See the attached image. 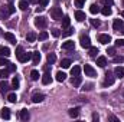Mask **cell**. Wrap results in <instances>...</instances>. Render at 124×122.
I'll use <instances>...</instances> for the list:
<instances>
[{
    "instance_id": "1",
    "label": "cell",
    "mask_w": 124,
    "mask_h": 122,
    "mask_svg": "<svg viewBox=\"0 0 124 122\" xmlns=\"http://www.w3.org/2000/svg\"><path fill=\"white\" fill-rule=\"evenodd\" d=\"M16 56H17L19 62H22V63H25V62H28V61L32 59V53H26L22 46H17V49H16Z\"/></svg>"
},
{
    "instance_id": "2",
    "label": "cell",
    "mask_w": 124,
    "mask_h": 122,
    "mask_svg": "<svg viewBox=\"0 0 124 122\" xmlns=\"http://www.w3.org/2000/svg\"><path fill=\"white\" fill-rule=\"evenodd\" d=\"M51 17H52L54 20L62 19V10L59 7H52V9H51Z\"/></svg>"
},
{
    "instance_id": "3",
    "label": "cell",
    "mask_w": 124,
    "mask_h": 122,
    "mask_svg": "<svg viewBox=\"0 0 124 122\" xmlns=\"http://www.w3.org/2000/svg\"><path fill=\"white\" fill-rule=\"evenodd\" d=\"M116 81V76L111 73V72H107L105 73V79H104V86H111Z\"/></svg>"
},
{
    "instance_id": "4",
    "label": "cell",
    "mask_w": 124,
    "mask_h": 122,
    "mask_svg": "<svg viewBox=\"0 0 124 122\" xmlns=\"http://www.w3.org/2000/svg\"><path fill=\"white\" fill-rule=\"evenodd\" d=\"M35 26H36V27H40V29L46 27V17H43V16H38V17L35 19Z\"/></svg>"
},
{
    "instance_id": "5",
    "label": "cell",
    "mask_w": 124,
    "mask_h": 122,
    "mask_svg": "<svg viewBox=\"0 0 124 122\" xmlns=\"http://www.w3.org/2000/svg\"><path fill=\"white\" fill-rule=\"evenodd\" d=\"M79 42H81V46H82L84 49H90V47H91V39H90L88 36H81Z\"/></svg>"
},
{
    "instance_id": "6",
    "label": "cell",
    "mask_w": 124,
    "mask_h": 122,
    "mask_svg": "<svg viewBox=\"0 0 124 122\" xmlns=\"http://www.w3.org/2000/svg\"><path fill=\"white\" fill-rule=\"evenodd\" d=\"M84 72H85L87 76H91V78H95L97 76V72H95V69H94L91 65H85L84 66Z\"/></svg>"
},
{
    "instance_id": "7",
    "label": "cell",
    "mask_w": 124,
    "mask_h": 122,
    "mask_svg": "<svg viewBox=\"0 0 124 122\" xmlns=\"http://www.w3.org/2000/svg\"><path fill=\"white\" fill-rule=\"evenodd\" d=\"M98 42L102 43V45H108L111 42V36L110 34H100L98 36Z\"/></svg>"
},
{
    "instance_id": "8",
    "label": "cell",
    "mask_w": 124,
    "mask_h": 122,
    "mask_svg": "<svg viewBox=\"0 0 124 122\" xmlns=\"http://www.w3.org/2000/svg\"><path fill=\"white\" fill-rule=\"evenodd\" d=\"M9 14H10V12H9V9H7V6H3V7H0V19H7L9 17Z\"/></svg>"
},
{
    "instance_id": "9",
    "label": "cell",
    "mask_w": 124,
    "mask_h": 122,
    "mask_svg": "<svg viewBox=\"0 0 124 122\" xmlns=\"http://www.w3.org/2000/svg\"><path fill=\"white\" fill-rule=\"evenodd\" d=\"M4 39H6L7 42H10V43H13V45H16V36H15L13 33H10V32H7V33H4Z\"/></svg>"
},
{
    "instance_id": "10",
    "label": "cell",
    "mask_w": 124,
    "mask_h": 122,
    "mask_svg": "<svg viewBox=\"0 0 124 122\" xmlns=\"http://www.w3.org/2000/svg\"><path fill=\"white\" fill-rule=\"evenodd\" d=\"M51 82H52L51 73H49V72H45V73H43V76H42V83H43V85H49Z\"/></svg>"
},
{
    "instance_id": "11",
    "label": "cell",
    "mask_w": 124,
    "mask_h": 122,
    "mask_svg": "<svg viewBox=\"0 0 124 122\" xmlns=\"http://www.w3.org/2000/svg\"><path fill=\"white\" fill-rule=\"evenodd\" d=\"M75 19H77L78 22H84V20L87 19V16H85V13H84V12L77 10V12H75Z\"/></svg>"
},
{
    "instance_id": "12",
    "label": "cell",
    "mask_w": 124,
    "mask_h": 122,
    "mask_svg": "<svg viewBox=\"0 0 124 122\" xmlns=\"http://www.w3.org/2000/svg\"><path fill=\"white\" fill-rule=\"evenodd\" d=\"M74 47H75V43H74L72 40H68V42L62 43V49H63V50H71V49H74Z\"/></svg>"
},
{
    "instance_id": "13",
    "label": "cell",
    "mask_w": 124,
    "mask_h": 122,
    "mask_svg": "<svg viewBox=\"0 0 124 122\" xmlns=\"http://www.w3.org/2000/svg\"><path fill=\"white\" fill-rule=\"evenodd\" d=\"M43 99H45V96H43L42 93H33V96H32V101H33L35 103H40Z\"/></svg>"
},
{
    "instance_id": "14",
    "label": "cell",
    "mask_w": 124,
    "mask_h": 122,
    "mask_svg": "<svg viewBox=\"0 0 124 122\" xmlns=\"http://www.w3.org/2000/svg\"><path fill=\"white\" fill-rule=\"evenodd\" d=\"M114 75H116V78H124V68L123 66H117L114 69Z\"/></svg>"
},
{
    "instance_id": "15",
    "label": "cell",
    "mask_w": 124,
    "mask_h": 122,
    "mask_svg": "<svg viewBox=\"0 0 124 122\" xmlns=\"http://www.w3.org/2000/svg\"><path fill=\"white\" fill-rule=\"evenodd\" d=\"M19 118H20L22 121H28V119H29V112H28V109H22V111L19 112Z\"/></svg>"
},
{
    "instance_id": "16",
    "label": "cell",
    "mask_w": 124,
    "mask_h": 122,
    "mask_svg": "<svg viewBox=\"0 0 124 122\" xmlns=\"http://www.w3.org/2000/svg\"><path fill=\"white\" fill-rule=\"evenodd\" d=\"M0 56H3V58H9V56H10V49L1 46V47H0Z\"/></svg>"
},
{
    "instance_id": "17",
    "label": "cell",
    "mask_w": 124,
    "mask_h": 122,
    "mask_svg": "<svg viewBox=\"0 0 124 122\" xmlns=\"http://www.w3.org/2000/svg\"><path fill=\"white\" fill-rule=\"evenodd\" d=\"M124 25H123V22L120 20V19H116L114 20V23H113V27H114V30H121V27H123Z\"/></svg>"
},
{
    "instance_id": "18",
    "label": "cell",
    "mask_w": 124,
    "mask_h": 122,
    "mask_svg": "<svg viewBox=\"0 0 124 122\" xmlns=\"http://www.w3.org/2000/svg\"><path fill=\"white\" fill-rule=\"evenodd\" d=\"M9 89H12V88L9 86V83L6 82V79H4V82H0V92H1V93H4V92H7Z\"/></svg>"
},
{
    "instance_id": "19",
    "label": "cell",
    "mask_w": 124,
    "mask_h": 122,
    "mask_svg": "<svg viewBox=\"0 0 124 122\" xmlns=\"http://www.w3.org/2000/svg\"><path fill=\"white\" fill-rule=\"evenodd\" d=\"M78 115H79V108H78V106L69 109V116H71V118H77Z\"/></svg>"
},
{
    "instance_id": "20",
    "label": "cell",
    "mask_w": 124,
    "mask_h": 122,
    "mask_svg": "<svg viewBox=\"0 0 124 122\" xmlns=\"http://www.w3.org/2000/svg\"><path fill=\"white\" fill-rule=\"evenodd\" d=\"M97 65L101 66V68H104V66L107 65V58H105V56H100V58H97Z\"/></svg>"
},
{
    "instance_id": "21",
    "label": "cell",
    "mask_w": 124,
    "mask_h": 122,
    "mask_svg": "<svg viewBox=\"0 0 124 122\" xmlns=\"http://www.w3.org/2000/svg\"><path fill=\"white\" fill-rule=\"evenodd\" d=\"M32 61H33L35 65H38V63L40 62V53H39V52H33V53H32Z\"/></svg>"
},
{
    "instance_id": "22",
    "label": "cell",
    "mask_w": 124,
    "mask_h": 122,
    "mask_svg": "<svg viewBox=\"0 0 124 122\" xmlns=\"http://www.w3.org/2000/svg\"><path fill=\"white\" fill-rule=\"evenodd\" d=\"M81 82H82V79H81V76H74L72 78V81H71V83L77 88V86H79L81 85Z\"/></svg>"
},
{
    "instance_id": "23",
    "label": "cell",
    "mask_w": 124,
    "mask_h": 122,
    "mask_svg": "<svg viewBox=\"0 0 124 122\" xmlns=\"http://www.w3.org/2000/svg\"><path fill=\"white\" fill-rule=\"evenodd\" d=\"M1 118L3 119H9L10 118V109L9 108H3L1 109Z\"/></svg>"
},
{
    "instance_id": "24",
    "label": "cell",
    "mask_w": 124,
    "mask_h": 122,
    "mask_svg": "<svg viewBox=\"0 0 124 122\" xmlns=\"http://www.w3.org/2000/svg\"><path fill=\"white\" fill-rule=\"evenodd\" d=\"M28 6H29V0H20L19 1V9L20 10H26Z\"/></svg>"
},
{
    "instance_id": "25",
    "label": "cell",
    "mask_w": 124,
    "mask_h": 122,
    "mask_svg": "<svg viewBox=\"0 0 124 122\" xmlns=\"http://www.w3.org/2000/svg\"><path fill=\"white\" fill-rule=\"evenodd\" d=\"M100 12H101L104 16H110V14L113 13V10H111V7H110V6H105V7H102Z\"/></svg>"
},
{
    "instance_id": "26",
    "label": "cell",
    "mask_w": 124,
    "mask_h": 122,
    "mask_svg": "<svg viewBox=\"0 0 124 122\" xmlns=\"http://www.w3.org/2000/svg\"><path fill=\"white\" fill-rule=\"evenodd\" d=\"M69 23H71V19H69V16H63V19H62V27H63V29L69 27Z\"/></svg>"
},
{
    "instance_id": "27",
    "label": "cell",
    "mask_w": 124,
    "mask_h": 122,
    "mask_svg": "<svg viewBox=\"0 0 124 122\" xmlns=\"http://www.w3.org/2000/svg\"><path fill=\"white\" fill-rule=\"evenodd\" d=\"M79 73H81V68L75 65V66L71 69V75H72V76H79Z\"/></svg>"
},
{
    "instance_id": "28",
    "label": "cell",
    "mask_w": 124,
    "mask_h": 122,
    "mask_svg": "<svg viewBox=\"0 0 124 122\" xmlns=\"http://www.w3.org/2000/svg\"><path fill=\"white\" fill-rule=\"evenodd\" d=\"M65 79H66V73H63V72L59 70V72L56 73V81H58V82H63Z\"/></svg>"
},
{
    "instance_id": "29",
    "label": "cell",
    "mask_w": 124,
    "mask_h": 122,
    "mask_svg": "<svg viewBox=\"0 0 124 122\" xmlns=\"http://www.w3.org/2000/svg\"><path fill=\"white\" fill-rule=\"evenodd\" d=\"M17 88H19V78L15 76L13 81H12V89H17Z\"/></svg>"
},
{
    "instance_id": "30",
    "label": "cell",
    "mask_w": 124,
    "mask_h": 122,
    "mask_svg": "<svg viewBox=\"0 0 124 122\" xmlns=\"http://www.w3.org/2000/svg\"><path fill=\"white\" fill-rule=\"evenodd\" d=\"M7 101H9V102H12V103H15V102L17 101L16 93H9V95H7Z\"/></svg>"
},
{
    "instance_id": "31",
    "label": "cell",
    "mask_w": 124,
    "mask_h": 122,
    "mask_svg": "<svg viewBox=\"0 0 124 122\" xmlns=\"http://www.w3.org/2000/svg\"><path fill=\"white\" fill-rule=\"evenodd\" d=\"M61 66L63 68V69H68V68L71 66V61H69V59H62Z\"/></svg>"
},
{
    "instance_id": "32",
    "label": "cell",
    "mask_w": 124,
    "mask_h": 122,
    "mask_svg": "<svg viewBox=\"0 0 124 122\" xmlns=\"http://www.w3.org/2000/svg\"><path fill=\"white\" fill-rule=\"evenodd\" d=\"M46 59H48V63L52 65V63H55V61H56V56H55V53H49Z\"/></svg>"
},
{
    "instance_id": "33",
    "label": "cell",
    "mask_w": 124,
    "mask_h": 122,
    "mask_svg": "<svg viewBox=\"0 0 124 122\" xmlns=\"http://www.w3.org/2000/svg\"><path fill=\"white\" fill-rule=\"evenodd\" d=\"M90 12H91L93 14H97V13L100 12V7H98L97 4H91V6H90Z\"/></svg>"
},
{
    "instance_id": "34",
    "label": "cell",
    "mask_w": 124,
    "mask_h": 122,
    "mask_svg": "<svg viewBox=\"0 0 124 122\" xmlns=\"http://www.w3.org/2000/svg\"><path fill=\"white\" fill-rule=\"evenodd\" d=\"M26 40H28V42H35V40H36V34H35L33 32L28 33V36H26Z\"/></svg>"
},
{
    "instance_id": "35",
    "label": "cell",
    "mask_w": 124,
    "mask_h": 122,
    "mask_svg": "<svg viewBox=\"0 0 124 122\" xmlns=\"http://www.w3.org/2000/svg\"><path fill=\"white\" fill-rule=\"evenodd\" d=\"M9 78V70L4 69V70H0V79H7Z\"/></svg>"
},
{
    "instance_id": "36",
    "label": "cell",
    "mask_w": 124,
    "mask_h": 122,
    "mask_svg": "<svg viewBox=\"0 0 124 122\" xmlns=\"http://www.w3.org/2000/svg\"><path fill=\"white\" fill-rule=\"evenodd\" d=\"M39 76H40V75H39V72H38V70H32V72H31V78L33 79V81H38V79H39Z\"/></svg>"
},
{
    "instance_id": "37",
    "label": "cell",
    "mask_w": 124,
    "mask_h": 122,
    "mask_svg": "<svg viewBox=\"0 0 124 122\" xmlns=\"http://www.w3.org/2000/svg\"><path fill=\"white\" fill-rule=\"evenodd\" d=\"M97 53H98L97 47H90V56L91 58H97Z\"/></svg>"
},
{
    "instance_id": "38",
    "label": "cell",
    "mask_w": 124,
    "mask_h": 122,
    "mask_svg": "<svg viewBox=\"0 0 124 122\" xmlns=\"http://www.w3.org/2000/svg\"><path fill=\"white\" fill-rule=\"evenodd\" d=\"M91 25H93L94 27H100L101 26V22L98 19H91Z\"/></svg>"
},
{
    "instance_id": "39",
    "label": "cell",
    "mask_w": 124,
    "mask_h": 122,
    "mask_svg": "<svg viewBox=\"0 0 124 122\" xmlns=\"http://www.w3.org/2000/svg\"><path fill=\"white\" fill-rule=\"evenodd\" d=\"M48 32H40V34H39V40H46L48 39Z\"/></svg>"
},
{
    "instance_id": "40",
    "label": "cell",
    "mask_w": 124,
    "mask_h": 122,
    "mask_svg": "<svg viewBox=\"0 0 124 122\" xmlns=\"http://www.w3.org/2000/svg\"><path fill=\"white\" fill-rule=\"evenodd\" d=\"M72 33H74V29H69V27H66V30L62 33V36H63V37H66V36H71Z\"/></svg>"
},
{
    "instance_id": "41",
    "label": "cell",
    "mask_w": 124,
    "mask_h": 122,
    "mask_svg": "<svg viewBox=\"0 0 124 122\" xmlns=\"http://www.w3.org/2000/svg\"><path fill=\"white\" fill-rule=\"evenodd\" d=\"M9 63H10V62L7 61V58H3V56L0 58V66H7Z\"/></svg>"
},
{
    "instance_id": "42",
    "label": "cell",
    "mask_w": 124,
    "mask_h": 122,
    "mask_svg": "<svg viewBox=\"0 0 124 122\" xmlns=\"http://www.w3.org/2000/svg\"><path fill=\"white\" fill-rule=\"evenodd\" d=\"M6 68H7L9 72H16V65H13V63H9Z\"/></svg>"
},
{
    "instance_id": "43",
    "label": "cell",
    "mask_w": 124,
    "mask_h": 122,
    "mask_svg": "<svg viewBox=\"0 0 124 122\" xmlns=\"http://www.w3.org/2000/svg\"><path fill=\"white\" fill-rule=\"evenodd\" d=\"M107 53H108L110 56H116V49H114V47H108V49H107Z\"/></svg>"
},
{
    "instance_id": "44",
    "label": "cell",
    "mask_w": 124,
    "mask_h": 122,
    "mask_svg": "<svg viewBox=\"0 0 124 122\" xmlns=\"http://www.w3.org/2000/svg\"><path fill=\"white\" fill-rule=\"evenodd\" d=\"M7 9H9V12H10V14H13V13L16 12V7H15V6H13L12 3H10V4L7 6Z\"/></svg>"
},
{
    "instance_id": "45",
    "label": "cell",
    "mask_w": 124,
    "mask_h": 122,
    "mask_svg": "<svg viewBox=\"0 0 124 122\" xmlns=\"http://www.w3.org/2000/svg\"><path fill=\"white\" fill-rule=\"evenodd\" d=\"M84 3H85V0H75V6L77 7H82Z\"/></svg>"
},
{
    "instance_id": "46",
    "label": "cell",
    "mask_w": 124,
    "mask_h": 122,
    "mask_svg": "<svg viewBox=\"0 0 124 122\" xmlns=\"http://www.w3.org/2000/svg\"><path fill=\"white\" fill-rule=\"evenodd\" d=\"M52 34H54L55 37H59V36H61V32H59V29H52Z\"/></svg>"
},
{
    "instance_id": "47",
    "label": "cell",
    "mask_w": 124,
    "mask_h": 122,
    "mask_svg": "<svg viewBox=\"0 0 124 122\" xmlns=\"http://www.w3.org/2000/svg\"><path fill=\"white\" fill-rule=\"evenodd\" d=\"M123 61H124V58H121V56H114V62L116 63H121Z\"/></svg>"
},
{
    "instance_id": "48",
    "label": "cell",
    "mask_w": 124,
    "mask_h": 122,
    "mask_svg": "<svg viewBox=\"0 0 124 122\" xmlns=\"http://www.w3.org/2000/svg\"><path fill=\"white\" fill-rule=\"evenodd\" d=\"M82 89H84V91H91V89H93V83H87Z\"/></svg>"
},
{
    "instance_id": "49",
    "label": "cell",
    "mask_w": 124,
    "mask_h": 122,
    "mask_svg": "<svg viewBox=\"0 0 124 122\" xmlns=\"http://www.w3.org/2000/svg\"><path fill=\"white\" fill-rule=\"evenodd\" d=\"M39 3H40L42 7H46V4L49 3V0H39Z\"/></svg>"
},
{
    "instance_id": "50",
    "label": "cell",
    "mask_w": 124,
    "mask_h": 122,
    "mask_svg": "<svg viewBox=\"0 0 124 122\" xmlns=\"http://www.w3.org/2000/svg\"><path fill=\"white\" fill-rule=\"evenodd\" d=\"M116 45H117V46H124V39H118V40L116 42Z\"/></svg>"
},
{
    "instance_id": "51",
    "label": "cell",
    "mask_w": 124,
    "mask_h": 122,
    "mask_svg": "<svg viewBox=\"0 0 124 122\" xmlns=\"http://www.w3.org/2000/svg\"><path fill=\"white\" fill-rule=\"evenodd\" d=\"M43 10H45V7H42V6L36 7V13H40V12H43Z\"/></svg>"
},
{
    "instance_id": "52",
    "label": "cell",
    "mask_w": 124,
    "mask_h": 122,
    "mask_svg": "<svg viewBox=\"0 0 124 122\" xmlns=\"http://www.w3.org/2000/svg\"><path fill=\"white\" fill-rule=\"evenodd\" d=\"M104 4H105V6H111L113 1H111V0H104Z\"/></svg>"
},
{
    "instance_id": "53",
    "label": "cell",
    "mask_w": 124,
    "mask_h": 122,
    "mask_svg": "<svg viewBox=\"0 0 124 122\" xmlns=\"http://www.w3.org/2000/svg\"><path fill=\"white\" fill-rule=\"evenodd\" d=\"M93 119H94V121H98V119H100L98 114H94V115H93Z\"/></svg>"
},
{
    "instance_id": "54",
    "label": "cell",
    "mask_w": 124,
    "mask_h": 122,
    "mask_svg": "<svg viewBox=\"0 0 124 122\" xmlns=\"http://www.w3.org/2000/svg\"><path fill=\"white\" fill-rule=\"evenodd\" d=\"M108 119H110V121H114V122H118V119H117V118H116V116H110V118H108Z\"/></svg>"
},
{
    "instance_id": "55",
    "label": "cell",
    "mask_w": 124,
    "mask_h": 122,
    "mask_svg": "<svg viewBox=\"0 0 124 122\" xmlns=\"http://www.w3.org/2000/svg\"><path fill=\"white\" fill-rule=\"evenodd\" d=\"M29 3H39V0H29Z\"/></svg>"
},
{
    "instance_id": "56",
    "label": "cell",
    "mask_w": 124,
    "mask_h": 122,
    "mask_svg": "<svg viewBox=\"0 0 124 122\" xmlns=\"http://www.w3.org/2000/svg\"><path fill=\"white\" fill-rule=\"evenodd\" d=\"M121 17H124V10L121 12Z\"/></svg>"
},
{
    "instance_id": "57",
    "label": "cell",
    "mask_w": 124,
    "mask_h": 122,
    "mask_svg": "<svg viewBox=\"0 0 124 122\" xmlns=\"http://www.w3.org/2000/svg\"><path fill=\"white\" fill-rule=\"evenodd\" d=\"M121 32H123V33H124V26H123V27H121Z\"/></svg>"
},
{
    "instance_id": "58",
    "label": "cell",
    "mask_w": 124,
    "mask_h": 122,
    "mask_svg": "<svg viewBox=\"0 0 124 122\" xmlns=\"http://www.w3.org/2000/svg\"><path fill=\"white\" fill-rule=\"evenodd\" d=\"M123 6H124V0H123Z\"/></svg>"
}]
</instances>
